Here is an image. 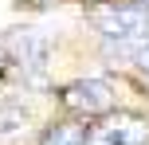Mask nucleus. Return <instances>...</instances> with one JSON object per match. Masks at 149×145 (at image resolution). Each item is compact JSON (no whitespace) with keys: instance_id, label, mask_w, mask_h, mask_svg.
<instances>
[{"instance_id":"obj_1","label":"nucleus","mask_w":149,"mask_h":145,"mask_svg":"<svg viewBox=\"0 0 149 145\" xmlns=\"http://www.w3.org/2000/svg\"><path fill=\"white\" fill-rule=\"evenodd\" d=\"M94 28L106 39V55H118V59H137L149 47V8L141 0H110V4H98L90 12Z\"/></svg>"},{"instance_id":"obj_2","label":"nucleus","mask_w":149,"mask_h":145,"mask_svg":"<svg viewBox=\"0 0 149 145\" xmlns=\"http://www.w3.org/2000/svg\"><path fill=\"white\" fill-rule=\"evenodd\" d=\"M4 55L24 75V83H43L47 59H51V39L36 28H16V31L4 35Z\"/></svg>"},{"instance_id":"obj_3","label":"nucleus","mask_w":149,"mask_h":145,"mask_svg":"<svg viewBox=\"0 0 149 145\" xmlns=\"http://www.w3.org/2000/svg\"><path fill=\"white\" fill-rule=\"evenodd\" d=\"M86 145H149V122L141 114H106L90 126Z\"/></svg>"},{"instance_id":"obj_4","label":"nucleus","mask_w":149,"mask_h":145,"mask_svg":"<svg viewBox=\"0 0 149 145\" xmlns=\"http://www.w3.org/2000/svg\"><path fill=\"white\" fill-rule=\"evenodd\" d=\"M63 106L79 118H98L114 110V86L106 78H79V83L63 86Z\"/></svg>"},{"instance_id":"obj_5","label":"nucleus","mask_w":149,"mask_h":145,"mask_svg":"<svg viewBox=\"0 0 149 145\" xmlns=\"http://www.w3.org/2000/svg\"><path fill=\"white\" fill-rule=\"evenodd\" d=\"M86 126L82 122H55L51 130L43 133V141L39 145H86Z\"/></svg>"},{"instance_id":"obj_6","label":"nucleus","mask_w":149,"mask_h":145,"mask_svg":"<svg viewBox=\"0 0 149 145\" xmlns=\"http://www.w3.org/2000/svg\"><path fill=\"white\" fill-rule=\"evenodd\" d=\"M24 130H28V114H24L20 106H12V102H4V106H0V141L20 137Z\"/></svg>"},{"instance_id":"obj_7","label":"nucleus","mask_w":149,"mask_h":145,"mask_svg":"<svg viewBox=\"0 0 149 145\" xmlns=\"http://www.w3.org/2000/svg\"><path fill=\"white\" fill-rule=\"evenodd\" d=\"M4 63H8V55H4V43H0V71H4Z\"/></svg>"},{"instance_id":"obj_8","label":"nucleus","mask_w":149,"mask_h":145,"mask_svg":"<svg viewBox=\"0 0 149 145\" xmlns=\"http://www.w3.org/2000/svg\"><path fill=\"white\" fill-rule=\"evenodd\" d=\"M4 102H8V98H4V94H0V106H4Z\"/></svg>"},{"instance_id":"obj_9","label":"nucleus","mask_w":149,"mask_h":145,"mask_svg":"<svg viewBox=\"0 0 149 145\" xmlns=\"http://www.w3.org/2000/svg\"><path fill=\"white\" fill-rule=\"evenodd\" d=\"M141 4H145V8H149V0H141Z\"/></svg>"}]
</instances>
